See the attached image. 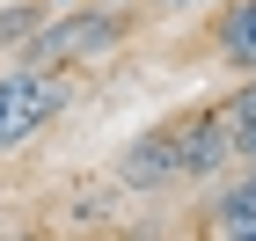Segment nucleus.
<instances>
[{
  "mask_svg": "<svg viewBox=\"0 0 256 241\" xmlns=\"http://www.w3.org/2000/svg\"><path fill=\"white\" fill-rule=\"evenodd\" d=\"M227 146L234 154H256V80L234 95V110H227Z\"/></svg>",
  "mask_w": 256,
  "mask_h": 241,
  "instance_id": "5",
  "label": "nucleus"
},
{
  "mask_svg": "<svg viewBox=\"0 0 256 241\" xmlns=\"http://www.w3.org/2000/svg\"><path fill=\"white\" fill-rule=\"evenodd\" d=\"M176 7H190V0H176Z\"/></svg>",
  "mask_w": 256,
  "mask_h": 241,
  "instance_id": "6",
  "label": "nucleus"
},
{
  "mask_svg": "<svg viewBox=\"0 0 256 241\" xmlns=\"http://www.w3.org/2000/svg\"><path fill=\"white\" fill-rule=\"evenodd\" d=\"M59 102H66V88L44 73V66L0 73V154H8V146H22V139H37L44 124L59 117Z\"/></svg>",
  "mask_w": 256,
  "mask_h": 241,
  "instance_id": "1",
  "label": "nucleus"
},
{
  "mask_svg": "<svg viewBox=\"0 0 256 241\" xmlns=\"http://www.w3.org/2000/svg\"><path fill=\"white\" fill-rule=\"evenodd\" d=\"M220 59L256 73V0H234L227 7V22H220Z\"/></svg>",
  "mask_w": 256,
  "mask_h": 241,
  "instance_id": "3",
  "label": "nucleus"
},
{
  "mask_svg": "<svg viewBox=\"0 0 256 241\" xmlns=\"http://www.w3.org/2000/svg\"><path fill=\"white\" fill-rule=\"evenodd\" d=\"M118 37H124V15H110V7H80V15H66V22H52L37 44H30V66H74V59H102V51H118Z\"/></svg>",
  "mask_w": 256,
  "mask_h": 241,
  "instance_id": "2",
  "label": "nucleus"
},
{
  "mask_svg": "<svg viewBox=\"0 0 256 241\" xmlns=\"http://www.w3.org/2000/svg\"><path fill=\"white\" fill-rule=\"evenodd\" d=\"M220 234H242V241H256V176L249 183H234V190H227V198H220Z\"/></svg>",
  "mask_w": 256,
  "mask_h": 241,
  "instance_id": "4",
  "label": "nucleus"
}]
</instances>
